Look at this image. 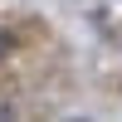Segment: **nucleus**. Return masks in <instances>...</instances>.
<instances>
[{
	"label": "nucleus",
	"mask_w": 122,
	"mask_h": 122,
	"mask_svg": "<svg viewBox=\"0 0 122 122\" xmlns=\"http://www.w3.org/2000/svg\"><path fill=\"white\" fill-rule=\"evenodd\" d=\"M0 54H5V39H0Z\"/></svg>",
	"instance_id": "1"
}]
</instances>
